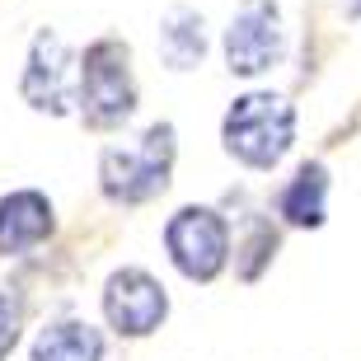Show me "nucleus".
Segmentation results:
<instances>
[{
  "instance_id": "f257e3e1",
  "label": "nucleus",
  "mask_w": 361,
  "mask_h": 361,
  "mask_svg": "<svg viewBox=\"0 0 361 361\" xmlns=\"http://www.w3.org/2000/svg\"><path fill=\"white\" fill-rule=\"evenodd\" d=\"M226 150L235 160L272 169L295 141V108L281 94H244L226 113Z\"/></svg>"
},
{
  "instance_id": "f03ea898",
  "label": "nucleus",
  "mask_w": 361,
  "mask_h": 361,
  "mask_svg": "<svg viewBox=\"0 0 361 361\" xmlns=\"http://www.w3.org/2000/svg\"><path fill=\"white\" fill-rule=\"evenodd\" d=\"M169 169H174V127L169 122L150 127L127 150L122 146L104 150V160H99V178H104V192L113 202H146L164 192Z\"/></svg>"
},
{
  "instance_id": "7ed1b4c3",
  "label": "nucleus",
  "mask_w": 361,
  "mask_h": 361,
  "mask_svg": "<svg viewBox=\"0 0 361 361\" xmlns=\"http://www.w3.org/2000/svg\"><path fill=\"white\" fill-rule=\"evenodd\" d=\"M80 113L90 127H118L122 118H132L136 108V85H132V66H127V47L113 38L94 42L85 52L80 66Z\"/></svg>"
},
{
  "instance_id": "20e7f679",
  "label": "nucleus",
  "mask_w": 361,
  "mask_h": 361,
  "mask_svg": "<svg viewBox=\"0 0 361 361\" xmlns=\"http://www.w3.org/2000/svg\"><path fill=\"white\" fill-rule=\"evenodd\" d=\"M164 244H169L174 268L192 281H212L230 258V230L212 207H183L164 226Z\"/></svg>"
},
{
  "instance_id": "39448f33",
  "label": "nucleus",
  "mask_w": 361,
  "mask_h": 361,
  "mask_svg": "<svg viewBox=\"0 0 361 361\" xmlns=\"http://www.w3.org/2000/svg\"><path fill=\"white\" fill-rule=\"evenodd\" d=\"M286 33L272 0H244L226 28V61L235 75H263L281 61Z\"/></svg>"
},
{
  "instance_id": "423d86ee",
  "label": "nucleus",
  "mask_w": 361,
  "mask_h": 361,
  "mask_svg": "<svg viewBox=\"0 0 361 361\" xmlns=\"http://www.w3.org/2000/svg\"><path fill=\"white\" fill-rule=\"evenodd\" d=\"M164 310H169V300H164V286L150 277V272L122 268V272H113V277H108L104 314H108V324H113L118 334L141 338V334H150V329H160Z\"/></svg>"
},
{
  "instance_id": "0eeeda50",
  "label": "nucleus",
  "mask_w": 361,
  "mask_h": 361,
  "mask_svg": "<svg viewBox=\"0 0 361 361\" xmlns=\"http://www.w3.org/2000/svg\"><path fill=\"white\" fill-rule=\"evenodd\" d=\"M24 99L42 113H66L71 104V47L56 33H38L24 71Z\"/></svg>"
},
{
  "instance_id": "6e6552de",
  "label": "nucleus",
  "mask_w": 361,
  "mask_h": 361,
  "mask_svg": "<svg viewBox=\"0 0 361 361\" xmlns=\"http://www.w3.org/2000/svg\"><path fill=\"white\" fill-rule=\"evenodd\" d=\"M52 235V207L42 192H10L0 202V254H28L33 244Z\"/></svg>"
},
{
  "instance_id": "1a4fd4ad",
  "label": "nucleus",
  "mask_w": 361,
  "mask_h": 361,
  "mask_svg": "<svg viewBox=\"0 0 361 361\" xmlns=\"http://www.w3.org/2000/svg\"><path fill=\"white\" fill-rule=\"evenodd\" d=\"M99 357H104V338H99V329L80 319L52 324L33 343V361H99Z\"/></svg>"
},
{
  "instance_id": "9d476101",
  "label": "nucleus",
  "mask_w": 361,
  "mask_h": 361,
  "mask_svg": "<svg viewBox=\"0 0 361 361\" xmlns=\"http://www.w3.org/2000/svg\"><path fill=\"white\" fill-rule=\"evenodd\" d=\"M324 197H329V174L324 164H300L295 178L281 192V216L291 226H319L324 221Z\"/></svg>"
},
{
  "instance_id": "9b49d317",
  "label": "nucleus",
  "mask_w": 361,
  "mask_h": 361,
  "mask_svg": "<svg viewBox=\"0 0 361 361\" xmlns=\"http://www.w3.org/2000/svg\"><path fill=\"white\" fill-rule=\"evenodd\" d=\"M160 52L174 71H192L207 52V38H202V19L192 10H174L160 28Z\"/></svg>"
},
{
  "instance_id": "f8f14e48",
  "label": "nucleus",
  "mask_w": 361,
  "mask_h": 361,
  "mask_svg": "<svg viewBox=\"0 0 361 361\" xmlns=\"http://www.w3.org/2000/svg\"><path fill=\"white\" fill-rule=\"evenodd\" d=\"M14 338H19V300L0 291V361L14 348Z\"/></svg>"
},
{
  "instance_id": "ddd939ff",
  "label": "nucleus",
  "mask_w": 361,
  "mask_h": 361,
  "mask_svg": "<svg viewBox=\"0 0 361 361\" xmlns=\"http://www.w3.org/2000/svg\"><path fill=\"white\" fill-rule=\"evenodd\" d=\"M348 14H352V19H361V0H348Z\"/></svg>"
}]
</instances>
